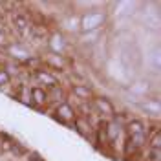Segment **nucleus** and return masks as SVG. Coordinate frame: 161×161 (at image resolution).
Returning a JSON list of instances; mask_svg holds the SVG:
<instances>
[{"mask_svg": "<svg viewBox=\"0 0 161 161\" xmlns=\"http://www.w3.org/2000/svg\"><path fill=\"white\" fill-rule=\"evenodd\" d=\"M106 22V15L103 11H88L80 17V30L84 33L88 31H97Z\"/></svg>", "mask_w": 161, "mask_h": 161, "instance_id": "1", "label": "nucleus"}, {"mask_svg": "<svg viewBox=\"0 0 161 161\" xmlns=\"http://www.w3.org/2000/svg\"><path fill=\"white\" fill-rule=\"evenodd\" d=\"M33 77H35V80H37V82H40L42 86H48V88H57V86H59V79H57L53 73H50V71L37 70Z\"/></svg>", "mask_w": 161, "mask_h": 161, "instance_id": "2", "label": "nucleus"}, {"mask_svg": "<svg viewBox=\"0 0 161 161\" xmlns=\"http://www.w3.org/2000/svg\"><path fill=\"white\" fill-rule=\"evenodd\" d=\"M57 119L60 123H66V125L75 119V110L70 106V103H60L57 106Z\"/></svg>", "mask_w": 161, "mask_h": 161, "instance_id": "3", "label": "nucleus"}, {"mask_svg": "<svg viewBox=\"0 0 161 161\" xmlns=\"http://www.w3.org/2000/svg\"><path fill=\"white\" fill-rule=\"evenodd\" d=\"M30 99H31V103H35L37 106H42V104H46V103L50 101V95H48V92L44 90L42 86H33L30 90Z\"/></svg>", "mask_w": 161, "mask_h": 161, "instance_id": "4", "label": "nucleus"}, {"mask_svg": "<svg viewBox=\"0 0 161 161\" xmlns=\"http://www.w3.org/2000/svg\"><path fill=\"white\" fill-rule=\"evenodd\" d=\"M11 22H13V28L17 31H20V33H26V31L30 30V19L24 13H15Z\"/></svg>", "mask_w": 161, "mask_h": 161, "instance_id": "5", "label": "nucleus"}, {"mask_svg": "<svg viewBox=\"0 0 161 161\" xmlns=\"http://www.w3.org/2000/svg\"><path fill=\"white\" fill-rule=\"evenodd\" d=\"M121 134V126L117 121H110L106 126H104V137L110 141V143H115V139L119 137Z\"/></svg>", "mask_w": 161, "mask_h": 161, "instance_id": "6", "label": "nucleus"}, {"mask_svg": "<svg viewBox=\"0 0 161 161\" xmlns=\"http://www.w3.org/2000/svg\"><path fill=\"white\" fill-rule=\"evenodd\" d=\"M93 106L101 112V114H104V115H114V104H112L108 99H104V97H97V99L93 101Z\"/></svg>", "mask_w": 161, "mask_h": 161, "instance_id": "7", "label": "nucleus"}, {"mask_svg": "<svg viewBox=\"0 0 161 161\" xmlns=\"http://www.w3.org/2000/svg\"><path fill=\"white\" fill-rule=\"evenodd\" d=\"M141 108L147 112L148 115H154V117H159V114H161V104H159V101L158 99H152V101L143 103Z\"/></svg>", "mask_w": 161, "mask_h": 161, "instance_id": "8", "label": "nucleus"}, {"mask_svg": "<svg viewBox=\"0 0 161 161\" xmlns=\"http://www.w3.org/2000/svg\"><path fill=\"white\" fill-rule=\"evenodd\" d=\"M73 93H75V97L80 101H86V99H90L92 97V90H90V86H84V84H75L73 88Z\"/></svg>", "mask_w": 161, "mask_h": 161, "instance_id": "9", "label": "nucleus"}, {"mask_svg": "<svg viewBox=\"0 0 161 161\" xmlns=\"http://www.w3.org/2000/svg\"><path fill=\"white\" fill-rule=\"evenodd\" d=\"M137 134H147V128H145L143 121L132 119L128 123V136H137Z\"/></svg>", "mask_w": 161, "mask_h": 161, "instance_id": "10", "label": "nucleus"}, {"mask_svg": "<svg viewBox=\"0 0 161 161\" xmlns=\"http://www.w3.org/2000/svg\"><path fill=\"white\" fill-rule=\"evenodd\" d=\"M134 9H136L134 2H119L115 6V15H130L134 13Z\"/></svg>", "mask_w": 161, "mask_h": 161, "instance_id": "11", "label": "nucleus"}, {"mask_svg": "<svg viewBox=\"0 0 161 161\" xmlns=\"http://www.w3.org/2000/svg\"><path fill=\"white\" fill-rule=\"evenodd\" d=\"M51 48L55 51H64L66 50V40H64V37H60V35H55L53 39H51Z\"/></svg>", "mask_w": 161, "mask_h": 161, "instance_id": "12", "label": "nucleus"}, {"mask_svg": "<svg viewBox=\"0 0 161 161\" xmlns=\"http://www.w3.org/2000/svg\"><path fill=\"white\" fill-rule=\"evenodd\" d=\"M148 148H159L161 150V134L159 130H154L152 132V136H148Z\"/></svg>", "mask_w": 161, "mask_h": 161, "instance_id": "13", "label": "nucleus"}, {"mask_svg": "<svg viewBox=\"0 0 161 161\" xmlns=\"http://www.w3.org/2000/svg\"><path fill=\"white\" fill-rule=\"evenodd\" d=\"M75 128L82 134V136H88L90 134V125H86V121H82V119H75Z\"/></svg>", "mask_w": 161, "mask_h": 161, "instance_id": "14", "label": "nucleus"}, {"mask_svg": "<svg viewBox=\"0 0 161 161\" xmlns=\"http://www.w3.org/2000/svg\"><path fill=\"white\" fill-rule=\"evenodd\" d=\"M11 53H13L17 59H26V57H30L28 51L22 50V48H19V46H11Z\"/></svg>", "mask_w": 161, "mask_h": 161, "instance_id": "15", "label": "nucleus"}, {"mask_svg": "<svg viewBox=\"0 0 161 161\" xmlns=\"http://www.w3.org/2000/svg\"><path fill=\"white\" fill-rule=\"evenodd\" d=\"M148 161H161L159 148H148Z\"/></svg>", "mask_w": 161, "mask_h": 161, "instance_id": "16", "label": "nucleus"}, {"mask_svg": "<svg viewBox=\"0 0 161 161\" xmlns=\"http://www.w3.org/2000/svg\"><path fill=\"white\" fill-rule=\"evenodd\" d=\"M9 73H8V71H4V70H0V86H2V84H8V82H9Z\"/></svg>", "mask_w": 161, "mask_h": 161, "instance_id": "17", "label": "nucleus"}, {"mask_svg": "<svg viewBox=\"0 0 161 161\" xmlns=\"http://www.w3.org/2000/svg\"><path fill=\"white\" fill-rule=\"evenodd\" d=\"M30 161H44V159H40L39 156H30Z\"/></svg>", "mask_w": 161, "mask_h": 161, "instance_id": "18", "label": "nucleus"}]
</instances>
